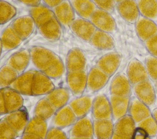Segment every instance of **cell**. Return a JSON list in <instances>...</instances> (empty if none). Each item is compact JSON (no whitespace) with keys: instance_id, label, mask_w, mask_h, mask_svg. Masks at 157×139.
I'll use <instances>...</instances> for the list:
<instances>
[{"instance_id":"obj_22","label":"cell","mask_w":157,"mask_h":139,"mask_svg":"<svg viewBox=\"0 0 157 139\" xmlns=\"http://www.w3.org/2000/svg\"><path fill=\"white\" fill-rule=\"evenodd\" d=\"M136 29L138 37L144 42L157 34V25L155 21L141 15L136 23Z\"/></svg>"},{"instance_id":"obj_42","label":"cell","mask_w":157,"mask_h":139,"mask_svg":"<svg viewBox=\"0 0 157 139\" xmlns=\"http://www.w3.org/2000/svg\"><path fill=\"white\" fill-rule=\"evenodd\" d=\"M148 77L154 81H157V58L152 55H149L145 59V65Z\"/></svg>"},{"instance_id":"obj_59","label":"cell","mask_w":157,"mask_h":139,"mask_svg":"<svg viewBox=\"0 0 157 139\" xmlns=\"http://www.w3.org/2000/svg\"><path fill=\"white\" fill-rule=\"evenodd\" d=\"M15 139H18V138H15Z\"/></svg>"},{"instance_id":"obj_7","label":"cell","mask_w":157,"mask_h":139,"mask_svg":"<svg viewBox=\"0 0 157 139\" xmlns=\"http://www.w3.org/2000/svg\"><path fill=\"white\" fill-rule=\"evenodd\" d=\"M93 121L87 115L77 118L69 131V138H93Z\"/></svg>"},{"instance_id":"obj_43","label":"cell","mask_w":157,"mask_h":139,"mask_svg":"<svg viewBox=\"0 0 157 139\" xmlns=\"http://www.w3.org/2000/svg\"><path fill=\"white\" fill-rule=\"evenodd\" d=\"M98 9H101L109 13L114 11L115 2L114 0H92Z\"/></svg>"},{"instance_id":"obj_1","label":"cell","mask_w":157,"mask_h":139,"mask_svg":"<svg viewBox=\"0 0 157 139\" xmlns=\"http://www.w3.org/2000/svg\"><path fill=\"white\" fill-rule=\"evenodd\" d=\"M31 63L34 70L44 72L52 63L56 54L52 51L41 46H34L29 49Z\"/></svg>"},{"instance_id":"obj_36","label":"cell","mask_w":157,"mask_h":139,"mask_svg":"<svg viewBox=\"0 0 157 139\" xmlns=\"http://www.w3.org/2000/svg\"><path fill=\"white\" fill-rule=\"evenodd\" d=\"M137 4L141 16L157 21V0H137Z\"/></svg>"},{"instance_id":"obj_52","label":"cell","mask_w":157,"mask_h":139,"mask_svg":"<svg viewBox=\"0 0 157 139\" xmlns=\"http://www.w3.org/2000/svg\"><path fill=\"white\" fill-rule=\"evenodd\" d=\"M152 116H153V117L155 118V121H156V123H157V109H155V110H153V113H152Z\"/></svg>"},{"instance_id":"obj_5","label":"cell","mask_w":157,"mask_h":139,"mask_svg":"<svg viewBox=\"0 0 157 139\" xmlns=\"http://www.w3.org/2000/svg\"><path fill=\"white\" fill-rule=\"evenodd\" d=\"M4 118L16 132L18 137H21L25 132L29 121L28 114L26 108L23 107L16 111L7 113L5 115Z\"/></svg>"},{"instance_id":"obj_25","label":"cell","mask_w":157,"mask_h":139,"mask_svg":"<svg viewBox=\"0 0 157 139\" xmlns=\"http://www.w3.org/2000/svg\"><path fill=\"white\" fill-rule=\"evenodd\" d=\"M40 35L50 41L58 40L62 34V26L55 17L38 28Z\"/></svg>"},{"instance_id":"obj_34","label":"cell","mask_w":157,"mask_h":139,"mask_svg":"<svg viewBox=\"0 0 157 139\" xmlns=\"http://www.w3.org/2000/svg\"><path fill=\"white\" fill-rule=\"evenodd\" d=\"M56 111V109L44 97L36 103L34 109L33 115L35 117L47 121L53 117Z\"/></svg>"},{"instance_id":"obj_56","label":"cell","mask_w":157,"mask_h":139,"mask_svg":"<svg viewBox=\"0 0 157 139\" xmlns=\"http://www.w3.org/2000/svg\"><path fill=\"white\" fill-rule=\"evenodd\" d=\"M156 83H155V85H156V88H157V81L156 82H155Z\"/></svg>"},{"instance_id":"obj_58","label":"cell","mask_w":157,"mask_h":139,"mask_svg":"<svg viewBox=\"0 0 157 139\" xmlns=\"http://www.w3.org/2000/svg\"><path fill=\"white\" fill-rule=\"evenodd\" d=\"M1 117H0V121H1Z\"/></svg>"},{"instance_id":"obj_26","label":"cell","mask_w":157,"mask_h":139,"mask_svg":"<svg viewBox=\"0 0 157 139\" xmlns=\"http://www.w3.org/2000/svg\"><path fill=\"white\" fill-rule=\"evenodd\" d=\"M112 118L117 121L125 116L129 110L130 98L129 96H119L111 95L109 99Z\"/></svg>"},{"instance_id":"obj_30","label":"cell","mask_w":157,"mask_h":139,"mask_svg":"<svg viewBox=\"0 0 157 139\" xmlns=\"http://www.w3.org/2000/svg\"><path fill=\"white\" fill-rule=\"evenodd\" d=\"M129 115L136 123H139L151 115L148 106L141 102L137 98L130 101L129 107Z\"/></svg>"},{"instance_id":"obj_16","label":"cell","mask_w":157,"mask_h":139,"mask_svg":"<svg viewBox=\"0 0 157 139\" xmlns=\"http://www.w3.org/2000/svg\"><path fill=\"white\" fill-rule=\"evenodd\" d=\"M117 9L120 16L131 24L136 23L140 16L136 0H123L117 4Z\"/></svg>"},{"instance_id":"obj_10","label":"cell","mask_w":157,"mask_h":139,"mask_svg":"<svg viewBox=\"0 0 157 139\" xmlns=\"http://www.w3.org/2000/svg\"><path fill=\"white\" fill-rule=\"evenodd\" d=\"M52 80L43 72L36 70L33 81L32 96L47 95L50 93L55 88Z\"/></svg>"},{"instance_id":"obj_4","label":"cell","mask_w":157,"mask_h":139,"mask_svg":"<svg viewBox=\"0 0 157 139\" xmlns=\"http://www.w3.org/2000/svg\"><path fill=\"white\" fill-rule=\"evenodd\" d=\"M71 32L79 39L85 42H90L97 30L89 20L76 17L69 26Z\"/></svg>"},{"instance_id":"obj_37","label":"cell","mask_w":157,"mask_h":139,"mask_svg":"<svg viewBox=\"0 0 157 139\" xmlns=\"http://www.w3.org/2000/svg\"><path fill=\"white\" fill-rule=\"evenodd\" d=\"M19 74L7 64L0 68V90L9 87Z\"/></svg>"},{"instance_id":"obj_3","label":"cell","mask_w":157,"mask_h":139,"mask_svg":"<svg viewBox=\"0 0 157 139\" xmlns=\"http://www.w3.org/2000/svg\"><path fill=\"white\" fill-rule=\"evenodd\" d=\"M89 20L98 30L112 34L117 29L116 22L112 15L101 9L97 8Z\"/></svg>"},{"instance_id":"obj_23","label":"cell","mask_w":157,"mask_h":139,"mask_svg":"<svg viewBox=\"0 0 157 139\" xmlns=\"http://www.w3.org/2000/svg\"><path fill=\"white\" fill-rule=\"evenodd\" d=\"M71 92L67 87L55 88L50 93L45 95L46 99L56 109H59L70 102Z\"/></svg>"},{"instance_id":"obj_8","label":"cell","mask_w":157,"mask_h":139,"mask_svg":"<svg viewBox=\"0 0 157 139\" xmlns=\"http://www.w3.org/2000/svg\"><path fill=\"white\" fill-rule=\"evenodd\" d=\"M10 26L23 40L29 38L37 27L34 20L29 15L18 17Z\"/></svg>"},{"instance_id":"obj_6","label":"cell","mask_w":157,"mask_h":139,"mask_svg":"<svg viewBox=\"0 0 157 139\" xmlns=\"http://www.w3.org/2000/svg\"><path fill=\"white\" fill-rule=\"evenodd\" d=\"M86 58L82 49L73 48L69 51L65 63L67 72L86 71Z\"/></svg>"},{"instance_id":"obj_50","label":"cell","mask_w":157,"mask_h":139,"mask_svg":"<svg viewBox=\"0 0 157 139\" xmlns=\"http://www.w3.org/2000/svg\"><path fill=\"white\" fill-rule=\"evenodd\" d=\"M20 139H44V138L32 134L24 132L23 135L21 136Z\"/></svg>"},{"instance_id":"obj_15","label":"cell","mask_w":157,"mask_h":139,"mask_svg":"<svg viewBox=\"0 0 157 139\" xmlns=\"http://www.w3.org/2000/svg\"><path fill=\"white\" fill-rule=\"evenodd\" d=\"M136 98L147 106L152 105L156 101V93L151 82L148 79L133 86Z\"/></svg>"},{"instance_id":"obj_21","label":"cell","mask_w":157,"mask_h":139,"mask_svg":"<svg viewBox=\"0 0 157 139\" xmlns=\"http://www.w3.org/2000/svg\"><path fill=\"white\" fill-rule=\"evenodd\" d=\"M111 95L119 96H129L131 93V84L127 76L118 74L111 82L110 86Z\"/></svg>"},{"instance_id":"obj_46","label":"cell","mask_w":157,"mask_h":139,"mask_svg":"<svg viewBox=\"0 0 157 139\" xmlns=\"http://www.w3.org/2000/svg\"><path fill=\"white\" fill-rule=\"evenodd\" d=\"M148 137L147 132L144 129L140 127H136L132 135V139H146Z\"/></svg>"},{"instance_id":"obj_27","label":"cell","mask_w":157,"mask_h":139,"mask_svg":"<svg viewBox=\"0 0 157 139\" xmlns=\"http://www.w3.org/2000/svg\"><path fill=\"white\" fill-rule=\"evenodd\" d=\"M29 15L34 20L37 28L55 17L52 9L42 3L37 6L29 7Z\"/></svg>"},{"instance_id":"obj_41","label":"cell","mask_w":157,"mask_h":139,"mask_svg":"<svg viewBox=\"0 0 157 139\" xmlns=\"http://www.w3.org/2000/svg\"><path fill=\"white\" fill-rule=\"evenodd\" d=\"M18 136L3 118L0 121V139H15Z\"/></svg>"},{"instance_id":"obj_14","label":"cell","mask_w":157,"mask_h":139,"mask_svg":"<svg viewBox=\"0 0 157 139\" xmlns=\"http://www.w3.org/2000/svg\"><path fill=\"white\" fill-rule=\"evenodd\" d=\"M121 60V55L118 52H111L102 55L96 62V66L109 77L118 70Z\"/></svg>"},{"instance_id":"obj_20","label":"cell","mask_w":157,"mask_h":139,"mask_svg":"<svg viewBox=\"0 0 157 139\" xmlns=\"http://www.w3.org/2000/svg\"><path fill=\"white\" fill-rule=\"evenodd\" d=\"M94 98L91 96L82 95L76 97L69 102V105L77 118L85 116L91 111Z\"/></svg>"},{"instance_id":"obj_24","label":"cell","mask_w":157,"mask_h":139,"mask_svg":"<svg viewBox=\"0 0 157 139\" xmlns=\"http://www.w3.org/2000/svg\"><path fill=\"white\" fill-rule=\"evenodd\" d=\"M7 113L16 111L23 107L22 94L16 90L7 87L1 89Z\"/></svg>"},{"instance_id":"obj_54","label":"cell","mask_w":157,"mask_h":139,"mask_svg":"<svg viewBox=\"0 0 157 139\" xmlns=\"http://www.w3.org/2000/svg\"><path fill=\"white\" fill-rule=\"evenodd\" d=\"M2 52V43H1V40L0 38V57H1Z\"/></svg>"},{"instance_id":"obj_13","label":"cell","mask_w":157,"mask_h":139,"mask_svg":"<svg viewBox=\"0 0 157 139\" xmlns=\"http://www.w3.org/2000/svg\"><path fill=\"white\" fill-rule=\"evenodd\" d=\"M55 17L62 27L69 28L72 22L75 19V13L69 0H64L52 9Z\"/></svg>"},{"instance_id":"obj_28","label":"cell","mask_w":157,"mask_h":139,"mask_svg":"<svg viewBox=\"0 0 157 139\" xmlns=\"http://www.w3.org/2000/svg\"><path fill=\"white\" fill-rule=\"evenodd\" d=\"M93 134L96 139H111L114 134L112 119H93Z\"/></svg>"},{"instance_id":"obj_38","label":"cell","mask_w":157,"mask_h":139,"mask_svg":"<svg viewBox=\"0 0 157 139\" xmlns=\"http://www.w3.org/2000/svg\"><path fill=\"white\" fill-rule=\"evenodd\" d=\"M66 70L65 65L61 59L56 55L50 66L43 73L51 79H58L63 76Z\"/></svg>"},{"instance_id":"obj_44","label":"cell","mask_w":157,"mask_h":139,"mask_svg":"<svg viewBox=\"0 0 157 139\" xmlns=\"http://www.w3.org/2000/svg\"><path fill=\"white\" fill-rule=\"evenodd\" d=\"M45 139H69V137L62 129L51 127L48 129Z\"/></svg>"},{"instance_id":"obj_45","label":"cell","mask_w":157,"mask_h":139,"mask_svg":"<svg viewBox=\"0 0 157 139\" xmlns=\"http://www.w3.org/2000/svg\"><path fill=\"white\" fill-rule=\"evenodd\" d=\"M145 45L151 55L157 58V34L146 40Z\"/></svg>"},{"instance_id":"obj_49","label":"cell","mask_w":157,"mask_h":139,"mask_svg":"<svg viewBox=\"0 0 157 139\" xmlns=\"http://www.w3.org/2000/svg\"><path fill=\"white\" fill-rule=\"evenodd\" d=\"M7 110L4 103V99L1 90H0V115H3L7 114Z\"/></svg>"},{"instance_id":"obj_18","label":"cell","mask_w":157,"mask_h":139,"mask_svg":"<svg viewBox=\"0 0 157 139\" xmlns=\"http://www.w3.org/2000/svg\"><path fill=\"white\" fill-rule=\"evenodd\" d=\"M127 77L132 86L148 79L145 66L136 59L130 61L127 68Z\"/></svg>"},{"instance_id":"obj_48","label":"cell","mask_w":157,"mask_h":139,"mask_svg":"<svg viewBox=\"0 0 157 139\" xmlns=\"http://www.w3.org/2000/svg\"><path fill=\"white\" fill-rule=\"evenodd\" d=\"M21 3L28 6L34 7L41 4V0H17Z\"/></svg>"},{"instance_id":"obj_9","label":"cell","mask_w":157,"mask_h":139,"mask_svg":"<svg viewBox=\"0 0 157 139\" xmlns=\"http://www.w3.org/2000/svg\"><path fill=\"white\" fill-rule=\"evenodd\" d=\"M109 76L96 66H93L87 74L86 90L94 93L102 89L107 83Z\"/></svg>"},{"instance_id":"obj_35","label":"cell","mask_w":157,"mask_h":139,"mask_svg":"<svg viewBox=\"0 0 157 139\" xmlns=\"http://www.w3.org/2000/svg\"><path fill=\"white\" fill-rule=\"evenodd\" d=\"M48 129V124L46 120L33 116L29 120L25 132L32 134L45 139Z\"/></svg>"},{"instance_id":"obj_39","label":"cell","mask_w":157,"mask_h":139,"mask_svg":"<svg viewBox=\"0 0 157 139\" xmlns=\"http://www.w3.org/2000/svg\"><path fill=\"white\" fill-rule=\"evenodd\" d=\"M17 9L11 4L4 0H0V24H4L10 21L17 15Z\"/></svg>"},{"instance_id":"obj_40","label":"cell","mask_w":157,"mask_h":139,"mask_svg":"<svg viewBox=\"0 0 157 139\" xmlns=\"http://www.w3.org/2000/svg\"><path fill=\"white\" fill-rule=\"evenodd\" d=\"M137 126L144 129L148 137H153L157 135V123L151 115L138 123Z\"/></svg>"},{"instance_id":"obj_29","label":"cell","mask_w":157,"mask_h":139,"mask_svg":"<svg viewBox=\"0 0 157 139\" xmlns=\"http://www.w3.org/2000/svg\"><path fill=\"white\" fill-rule=\"evenodd\" d=\"M89 43L92 46L99 50L109 51L115 47V41L110 34L98 29Z\"/></svg>"},{"instance_id":"obj_47","label":"cell","mask_w":157,"mask_h":139,"mask_svg":"<svg viewBox=\"0 0 157 139\" xmlns=\"http://www.w3.org/2000/svg\"><path fill=\"white\" fill-rule=\"evenodd\" d=\"M64 1V0H41V3L52 9Z\"/></svg>"},{"instance_id":"obj_12","label":"cell","mask_w":157,"mask_h":139,"mask_svg":"<svg viewBox=\"0 0 157 139\" xmlns=\"http://www.w3.org/2000/svg\"><path fill=\"white\" fill-rule=\"evenodd\" d=\"M77 118L69 105H66L56 110L55 113L52 118V127L59 129L71 126L76 121Z\"/></svg>"},{"instance_id":"obj_32","label":"cell","mask_w":157,"mask_h":139,"mask_svg":"<svg viewBox=\"0 0 157 139\" xmlns=\"http://www.w3.org/2000/svg\"><path fill=\"white\" fill-rule=\"evenodd\" d=\"M78 17L90 20L97 7L92 0H69Z\"/></svg>"},{"instance_id":"obj_2","label":"cell","mask_w":157,"mask_h":139,"mask_svg":"<svg viewBox=\"0 0 157 139\" xmlns=\"http://www.w3.org/2000/svg\"><path fill=\"white\" fill-rule=\"evenodd\" d=\"M86 71L67 72L66 84L71 94L76 97L83 94L86 88Z\"/></svg>"},{"instance_id":"obj_19","label":"cell","mask_w":157,"mask_h":139,"mask_svg":"<svg viewBox=\"0 0 157 139\" xmlns=\"http://www.w3.org/2000/svg\"><path fill=\"white\" fill-rule=\"evenodd\" d=\"M31 62V54L29 49H21L10 56L6 64L14 69L19 74L25 72Z\"/></svg>"},{"instance_id":"obj_33","label":"cell","mask_w":157,"mask_h":139,"mask_svg":"<svg viewBox=\"0 0 157 139\" xmlns=\"http://www.w3.org/2000/svg\"><path fill=\"white\" fill-rule=\"evenodd\" d=\"M136 124L129 115H126L117 120L116 123L114 124V134L131 138L136 128Z\"/></svg>"},{"instance_id":"obj_17","label":"cell","mask_w":157,"mask_h":139,"mask_svg":"<svg viewBox=\"0 0 157 139\" xmlns=\"http://www.w3.org/2000/svg\"><path fill=\"white\" fill-rule=\"evenodd\" d=\"M35 71V70H32L19 74L9 87L22 95L32 96V85Z\"/></svg>"},{"instance_id":"obj_51","label":"cell","mask_w":157,"mask_h":139,"mask_svg":"<svg viewBox=\"0 0 157 139\" xmlns=\"http://www.w3.org/2000/svg\"><path fill=\"white\" fill-rule=\"evenodd\" d=\"M111 139H132L130 137H123V136H120L118 135H117L115 134H113L112 135Z\"/></svg>"},{"instance_id":"obj_57","label":"cell","mask_w":157,"mask_h":139,"mask_svg":"<svg viewBox=\"0 0 157 139\" xmlns=\"http://www.w3.org/2000/svg\"><path fill=\"white\" fill-rule=\"evenodd\" d=\"M146 139H151V138H150V137H147Z\"/></svg>"},{"instance_id":"obj_31","label":"cell","mask_w":157,"mask_h":139,"mask_svg":"<svg viewBox=\"0 0 157 139\" xmlns=\"http://www.w3.org/2000/svg\"><path fill=\"white\" fill-rule=\"evenodd\" d=\"M0 38L2 52L9 51L17 48L23 41L10 25L2 31Z\"/></svg>"},{"instance_id":"obj_11","label":"cell","mask_w":157,"mask_h":139,"mask_svg":"<svg viewBox=\"0 0 157 139\" xmlns=\"http://www.w3.org/2000/svg\"><path fill=\"white\" fill-rule=\"evenodd\" d=\"M91 113L94 119L112 118L110 102L105 95L99 94L94 98Z\"/></svg>"},{"instance_id":"obj_53","label":"cell","mask_w":157,"mask_h":139,"mask_svg":"<svg viewBox=\"0 0 157 139\" xmlns=\"http://www.w3.org/2000/svg\"><path fill=\"white\" fill-rule=\"evenodd\" d=\"M69 139H93V138H69Z\"/></svg>"},{"instance_id":"obj_55","label":"cell","mask_w":157,"mask_h":139,"mask_svg":"<svg viewBox=\"0 0 157 139\" xmlns=\"http://www.w3.org/2000/svg\"><path fill=\"white\" fill-rule=\"evenodd\" d=\"M123 1V0H114L115 4H118V3H119V2H120Z\"/></svg>"}]
</instances>
